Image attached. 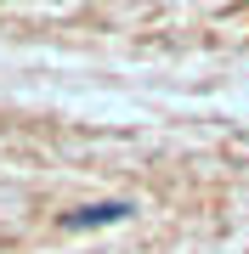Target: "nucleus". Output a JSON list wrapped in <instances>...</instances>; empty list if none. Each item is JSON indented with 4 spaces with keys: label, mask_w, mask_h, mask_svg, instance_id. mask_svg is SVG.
I'll return each mask as SVG.
<instances>
[{
    "label": "nucleus",
    "mask_w": 249,
    "mask_h": 254,
    "mask_svg": "<svg viewBox=\"0 0 249 254\" xmlns=\"http://www.w3.org/2000/svg\"><path fill=\"white\" fill-rule=\"evenodd\" d=\"M136 209H130L125 198H108V203H85V209H68L63 226L68 232H85V226H119V220H130Z\"/></svg>",
    "instance_id": "f257e3e1"
}]
</instances>
